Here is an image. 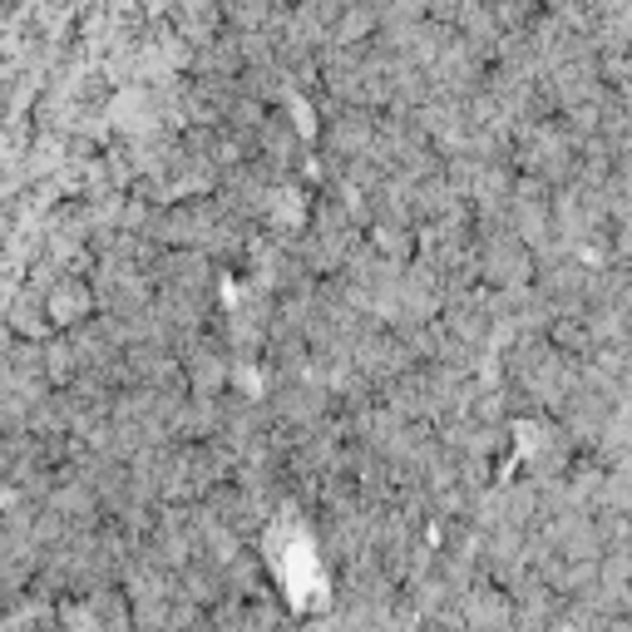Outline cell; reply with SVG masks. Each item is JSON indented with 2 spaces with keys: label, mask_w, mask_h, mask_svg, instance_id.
Segmentation results:
<instances>
[{
  "label": "cell",
  "mask_w": 632,
  "mask_h": 632,
  "mask_svg": "<svg viewBox=\"0 0 632 632\" xmlns=\"http://www.w3.org/2000/svg\"><path fill=\"white\" fill-rule=\"evenodd\" d=\"M45 311H50L60 326L70 322H85V311H89V287H79V282H60V287L45 297Z\"/></svg>",
  "instance_id": "1"
}]
</instances>
